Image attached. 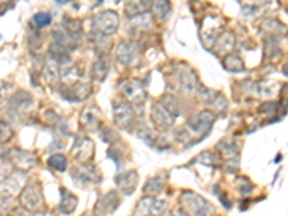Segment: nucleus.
Masks as SVG:
<instances>
[{
	"label": "nucleus",
	"instance_id": "nucleus-1",
	"mask_svg": "<svg viewBox=\"0 0 288 216\" xmlns=\"http://www.w3.org/2000/svg\"><path fill=\"white\" fill-rule=\"evenodd\" d=\"M222 25H223V21L218 16H206L203 19L202 29H200V37L206 48H212L216 37L221 35Z\"/></svg>",
	"mask_w": 288,
	"mask_h": 216
},
{
	"label": "nucleus",
	"instance_id": "nucleus-2",
	"mask_svg": "<svg viewBox=\"0 0 288 216\" xmlns=\"http://www.w3.org/2000/svg\"><path fill=\"white\" fill-rule=\"evenodd\" d=\"M120 26V17L116 12L107 10L94 17V28L97 32H100L104 36L114 35Z\"/></svg>",
	"mask_w": 288,
	"mask_h": 216
},
{
	"label": "nucleus",
	"instance_id": "nucleus-3",
	"mask_svg": "<svg viewBox=\"0 0 288 216\" xmlns=\"http://www.w3.org/2000/svg\"><path fill=\"white\" fill-rule=\"evenodd\" d=\"M120 88L123 91L124 97H127L134 104H141L146 101V90L144 84L140 80H126L120 84Z\"/></svg>",
	"mask_w": 288,
	"mask_h": 216
},
{
	"label": "nucleus",
	"instance_id": "nucleus-4",
	"mask_svg": "<svg viewBox=\"0 0 288 216\" xmlns=\"http://www.w3.org/2000/svg\"><path fill=\"white\" fill-rule=\"evenodd\" d=\"M140 56V48L133 41H123L117 48V60L121 65H133Z\"/></svg>",
	"mask_w": 288,
	"mask_h": 216
},
{
	"label": "nucleus",
	"instance_id": "nucleus-5",
	"mask_svg": "<svg viewBox=\"0 0 288 216\" xmlns=\"http://www.w3.org/2000/svg\"><path fill=\"white\" fill-rule=\"evenodd\" d=\"M62 98L69 100V101H75L80 103L82 100L88 98L91 94V85L88 82H75V84H67L62 87Z\"/></svg>",
	"mask_w": 288,
	"mask_h": 216
},
{
	"label": "nucleus",
	"instance_id": "nucleus-6",
	"mask_svg": "<svg viewBox=\"0 0 288 216\" xmlns=\"http://www.w3.org/2000/svg\"><path fill=\"white\" fill-rule=\"evenodd\" d=\"M215 123V114L212 111H205L199 112L196 117H193L192 120L187 121V126L192 130L195 134H206L209 133L210 127Z\"/></svg>",
	"mask_w": 288,
	"mask_h": 216
},
{
	"label": "nucleus",
	"instance_id": "nucleus-7",
	"mask_svg": "<svg viewBox=\"0 0 288 216\" xmlns=\"http://www.w3.org/2000/svg\"><path fill=\"white\" fill-rule=\"evenodd\" d=\"M183 206H185L189 212H192L196 216H209L212 209L207 205V202L195 193H186L183 196Z\"/></svg>",
	"mask_w": 288,
	"mask_h": 216
},
{
	"label": "nucleus",
	"instance_id": "nucleus-8",
	"mask_svg": "<svg viewBox=\"0 0 288 216\" xmlns=\"http://www.w3.org/2000/svg\"><path fill=\"white\" fill-rule=\"evenodd\" d=\"M22 205L29 210H36L37 208H41V205L44 203V198H42V192L41 187L37 183H32L26 187L22 192L21 196Z\"/></svg>",
	"mask_w": 288,
	"mask_h": 216
},
{
	"label": "nucleus",
	"instance_id": "nucleus-9",
	"mask_svg": "<svg viewBox=\"0 0 288 216\" xmlns=\"http://www.w3.org/2000/svg\"><path fill=\"white\" fill-rule=\"evenodd\" d=\"M235 48V35L232 32H222L212 45V52L218 56H226Z\"/></svg>",
	"mask_w": 288,
	"mask_h": 216
},
{
	"label": "nucleus",
	"instance_id": "nucleus-10",
	"mask_svg": "<svg viewBox=\"0 0 288 216\" xmlns=\"http://www.w3.org/2000/svg\"><path fill=\"white\" fill-rule=\"evenodd\" d=\"M151 115H153V120H155L156 126L162 130H166L169 127L173 126V121H175V117L167 111V108L162 104V103H156L153 105V110H151Z\"/></svg>",
	"mask_w": 288,
	"mask_h": 216
},
{
	"label": "nucleus",
	"instance_id": "nucleus-11",
	"mask_svg": "<svg viewBox=\"0 0 288 216\" xmlns=\"http://www.w3.org/2000/svg\"><path fill=\"white\" fill-rule=\"evenodd\" d=\"M155 21L153 16L150 13H141V15H134L130 22H128V30L131 33H137V32H147L153 28Z\"/></svg>",
	"mask_w": 288,
	"mask_h": 216
},
{
	"label": "nucleus",
	"instance_id": "nucleus-12",
	"mask_svg": "<svg viewBox=\"0 0 288 216\" xmlns=\"http://www.w3.org/2000/svg\"><path fill=\"white\" fill-rule=\"evenodd\" d=\"M74 180H76L78 183H82V185H94V183H98L100 182V174L98 171L92 167V166H82V167H78L76 170L74 171Z\"/></svg>",
	"mask_w": 288,
	"mask_h": 216
},
{
	"label": "nucleus",
	"instance_id": "nucleus-13",
	"mask_svg": "<svg viewBox=\"0 0 288 216\" xmlns=\"http://www.w3.org/2000/svg\"><path fill=\"white\" fill-rule=\"evenodd\" d=\"M94 153V144L88 139H81L78 143H75L74 150H72V154L76 160L84 162L87 159H91Z\"/></svg>",
	"mask_w": 288,
	"mask_h": 216
},
{
	"label": "nucleus",
	"instance_id": "nucleus-14",
	"mask_svg": "<svg viewBox=\"0 0 288 216\" xmlns=\"http://www.w3.org/2000/svg\"><path fill=\"white\" fill-rule=\"evenodd\" d=\"M134 117V111L131 105L127 103H120L114 105V119L119 123L120 126H126L128 124Z\"/></svg>",
	"mask_w": 288,
	"mask_h": 216
},
{
	"label": "nucleus",
	"instance_id": "nucleus-15",
	"mask_svg": "<svg viewBox=\"0 0 288 216\" xmlns=\"http://www.w3.org/2000/svg\"><path fill=\"white\" fill-rule=\"evenodd\" d=\"M110 71V60L107 55H101L98 60L95 61L94 67H92V78L98 82H103Z\"/></svg>",
	"mask_w": 288,
	"mask_h": 216
},
{
	"label": "nucleus",
	"instance_id": "nucleus-16",
	"mask_svg": "<svg viewBox=\"0 0 288 216\" xmlns=\"http://www.w3.org/2000/svg\"><path fill=\"white\" fill-rule=\"evenodd\" d=\"M100 111L95 107H88L87 110H84L81 114V123L85 128H88L91 131H94L98 128L100 124Z\"/></svg>",
	"mask_w": 288,
	"mask_h": 216
},
{
	"label": "nucleus",
	"instance_id": "nucleus-17",
	"mask_svg": "<svg viewBox=\"0 0 288 216\" xmlns=\"http://www.w3.org/2000/svg\"><path fill=\"white\" fill-rule=\"evenodd\" d=\"M137 182H139V179H137V174L134 171H128V173H124V174L117 178V185L126 194L134 192V189L137 186Z\"/></svg>",
	"mask_w": 288,
	"mask_h": 216
},
{
	"label": "nucleus",
	"instance_id": "nucleus-18",
	"mask_svg": "<svg viewBox=\"0 0 288 216\" xmlns=\"http://www.w3.org/2000/svg\"><path fill=\"white\" fill-rule=\"evenodd\" d=\"M12 159H13V163H15L17 167H22V169L32 167L33 164L36 163V157L33 156L32 153L22 151V150H13Z\"/></svg>",
	"mask_w": 288,
	"mask_h": 216
},
{
	"label": "nucleus",
	"instance_id": "nucleus-19",
	"mask_svg": "<svg viewBox=\"0 0 288 216\" xmlns=\"http://www.w3.org/2000/svg\"><path fill=\"white\" fill-rule=\"evenodd\" d=\"M180 88L185 92H193L198 88V76L193 74L192 71H183L179 75Z\"/></svg>",
	"mask_w": 288,
	"mask_h": 216
},
{
	"label": "nucleus",
	"instance_id": "nucleus-20",
	"mask_svg": "<svg viewBox=\"0 0 288 216\" xmlns=\"http://www.w3.org/2000/svg\"><path fill=\"white\" fill-rule=\"evenodd\" d=\"M61 193H62V202H61L60 205V210L62 213H65V215H69V213H72L75 210V208H76L78 199H76V196H74L71 192H68L67 189H62Z\"/></svg>",
	"mask_w": 288,
	"mask_h": 216
},
{
	"label": "nucleus",
	"instance_id": "nucleus-21",
	"mask_svg": "<svg viewBox=\"0 0 288 216\" xmlns=\"http://www.w3.org/2000/svg\"><path fill=\"white\" fill-rule=\"evenodd\" d=\"M49 52H51V56H52V61L55 62V64H68V62H71V58H69V53H68V49L67 48H64V46H61L60 44H53L51 45L49 48Z\"/></svg>",
	"mask_w": 288,
	"mask_h": 216
},
{
	"label": "nucleus",
	"instance_id": "nucleus-22",
	"mask_svg": "<svg viewBox=\"0 0 288 216\" xmlns=\"http://www.w3.org/2000/svg\"><path fill=\"white\" fill-rule=\"evenodd\" d=\"M244 61L241 60L238 55L234 53H229L223 58V68L228 71V72H241L244 69Z\"/></svg>",
	"mask_w": 288,
	"mask_h": 216
},
{
	"label": "nucleus",
	"instance_id": "nucleus-23",
	"mask_svg": "<svg viewBox=\"0 0 288 216\" xmlns=\"http://www.w3.org/2000/svg\"><path fill=\"white\" fill-rule=\"evenodd\" d=\"M151 9L155 12V15L159 17V19H166L170 13V0H151Z\"/></svg>",
	"mask_w": 288,
	"mask_h": 216
},
{
	"label": "nucleus",
	"instance_id": "nucleus-24",
	"mask_svg": "<svg viewBox=\"0 0 288 216\" xmlns=\"http://www.w3.org/2000/svg\"><path fill=\"white\" fill-rule=\"evenodd\" d=\"M53 37H55V42L60 44L64 48H72L75 45V39L67 32L65 28H60V29H55L53 32Z\"/></svg>",
	"mask_w": 288,
	"mask_h": 216
},
{
	"label": "nucleus",
	"instance_id": "nucleus-25",
	"mask_svg": "<svg viewBox=\"0 0 288 216\" xmlns=\"http://www.w3.org/2000/svg\"><path fill=\"white\" fill-rule=\"evenodd\" d=\"M45 80L46 82L49 84V85H56L58 81H60V65L58 64H55L53 61H52V64H48L46 67H45Z\"/></svg>",
	"mask_w": 288,
	"mask_h": 216
},
{
	"label": "nucleus",
	"instance_id": "nucleus-26",
	"mask_svg": "<svg viewBox=\"0 0 288 216\" xmlns=\"http://www.w3.org/2000/svg\"><path fill=\"white\" fill-rule=\"evenodd\" d=\"M219 94L216 91L210 90V88H206L203 85L199 87V100L203 103V104H214V101L216 100Z\"/></svg>",
	"mask_w": 288,
	"mask_h": 216
},
{
	"label": "nucleus",
	"instance_id": "nucleus-27",
	"mask_svg": "<svg viewBox=\"0 0 288 216\" xmlns=\"http://www.w3.org/2000/svg\"><path fill=\"white\" fill-rule=\"evenodd\" d=\"M67 159L62 154H53L49 159V166L56 171H65L67 170Z\"/></svg>",
	"mask_w": 288,
	"mask_h": 216
},
{
	"label": "nucleus",
	"instance_id": "nucleus-28",
	"mask_svg": "<svg viewBox=\"0 0 288 216\" xmlns=\"http://www.w3.org/2000/svg\"><path fill=\"white\" fill-rule=\"evenodd\" d=\"M65 29L74 39L75 37H80V35H81V22L78 19H67Z\"/></svg>",
	"mask_w": 288,
	"mask_h": 216
},
{
	"label": "nucleus",
	"instance_id": "nucleus-29",
	"mask_svg": "<svg viewBox=\"0 0 288 216\" xmlns=\"http://www.w3.org/2000/svg\"><path fill=\"white\" fill-rule=\"evenodd\" d=\"M163 189V182L159 178H153L146 183L144 192L147 194H157Z\"/></svg>",
	"mask_w": 288,
	"mask_h": 216
},
{
	"label": "nucleus",
	"instance_id": "nucleus-30",
	"mask_svg": "<svg viewBox=\"0 0 288 216\" xmlns=\"http://www.w3.org/2000/svg\"><path fill=\"white\" fill-rule=\"evenodd\" d=\"M51 22H52V17L49 13H36V15L33 16V23L36 25L39 29L49 26Z\"/></svg>",
	"mask_w": 288,
	"mask_h": 216
},
{
	"label": "nucleus",
	"instance_id": "nucleus-31",
	"mask_svg": "<svg viewBox=\"0 0 288 216\" xmlns=\"http://www.w3.org/2000/svg\"><path fill=\"white\" fill-rule=\"evenodd\" d=\"M169 206V203L166 201H156L155 203H151L150 205V212L153 213V215H163L164 212H166V209Z\"/></svg>",
	"mask_w": 288,
	"mask_h": 216
},
{
	"label": "nucleus",
	"instance_id": "nucleus-32",
	"mask_svg": "<svg viewBox=\"0 0 288 216\" xmlns=\"http://www.w3.org/2000/svg\"><path fill=\"white\" fill-rule=\"evenodd\" d=\"M10 135H12L10 128L6 124H0V142H5V140L10 139Z\"/></svg>",
	"mask_w": 288,
	"mask_h": 216
},
{
	"label": "nucleus",
	"instance_id": "nucleus-33",
	"mask_svg": "<svg viewBox=\"0 0 288 216\" xmlns=\"http://www.w3.org/2000/svg\"><path fill=\"white\" fill-rule=\"evenodd\" d=\"M170 216H187L186 213H183V212H179V210H176L175 213H171Z\"/></svg>",
	"mask_w": 288,
	"mask_h": 216
},
{
	"label": "nucleus",
	"instance_id": "nucleus-34",
	"mask_svg": "<svg viewBox=\"0 0 288 216\" xmlns=\"http://www.w3.org/2000/svg\"><path fill=\"white\" fill-rule=\"evenodd\" d=\"M35 216H53V215H51V213H45V212H41V213H36Z\"/></svg>",
	"mask_w": 288,
	"mask_h": 216
},
{
	"label": "nucleus",
	"instance_id": "nucleus-35",
	"mask_svg": "<svg viewBox=\"0 0 288 216\" xmlns=\"http://www.w3.org/2000/svg\"><path fill=\"white\" fill-rule=\"evenodd\" d=\"M68 2H69V0H56V3H60V5H65Z\"/></svg>",
	"mask_w": 288,
	"mask_h": 216
}]
</instances>
